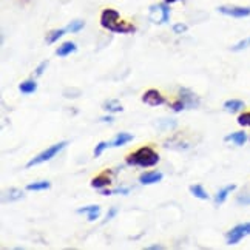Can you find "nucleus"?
<instances>
[{"label":"nucleus","mask_w":250,"mask_h":250,"mask_svg":"<svg viewBox=\"0 0 250 250\" xmlns=\"http://www.w3.org/2000/svg\"><path fill=\"white\" fill-rule=\"evenodd\" d=\"M101 25L105 30H108L111 33H118V34H130L136 31V26L121 21V14L119 11L113 8H107L104 9L101 14Z\"/></svg>","instance_id":"1"},{"label":"nucleus","mask_w":250,"mask_h":250,"mask_svg":"<svg viewBox=\"0 0 250 250\" xmlns=\"http://www.w3.org/2000/svg\"><path fill=\"white\" fill-rule=\"evenodd\" d=\"M128 166H138V167H153L159 162V155L150 148V147H141L136 151L130 153L125 159Z\"/></svg>","instance_id":"2"},{"label":"nucleus","mask_w":250,"mask_h":250,"mask_svg":"<svg viewBox=\"0 0 250 250\" xmlns=\"http://www.w3.org/2000/svg\"><path fill=\"white\" fill-rule=\"evenodd\" d=\"M66 144H68V142H65V141L59 142V144H54V146H51L50 148H46L45 151H42L41 155H37L36 158H33V159L26 164V167L30 168V167H33V166L42 164V162H45V161L53 159V158L57 155V153H59L61 150H63V148L66 147Z\"/></svg>","instance_id":"3"},{"label":"nucleus","mask_w":250,"mask_h":250,"mask_svg":"<svg viewBox=\"0 0 250 250\" xmlns=\"http://www.w3.org/2000/svg\"><path fill=\"white\" fill-rule=\"evenodd\" d=\"M249 235H250V223L238 224V226H235V227L227 233V244H229V246L238 244L243 238H246V236H249Z\"/></svg>","instance_id":"4"},{"label":"nucleus","mask_w":250,"mask_h":250,"mask_svg":"<svg viewBox=\"0 0 250 250\" xmlns=\"http://www.w3.org/2000/svg\"><path fill=\"white\" fill-rule=\"evenodd\" d=\"M150 16L151 21L155 23H167L170 19V8L168 3H161V5H155L150 8Z\"/></svg>","instance_id":"5"},{"label":"nucleus","mask_w":250,"mask_h":250,"mask_svg":"<svg viewBox=\"0 0 250 250\" xmlns=\"http://www.w3.org/2000/svg\"><path fill=\"white\" fill-rule=\"evenodd\" d=\"M218 11L224 16L235 17V19H244L250 16V8L249 6H230V5H223L218 8Z\"/></svg>","instance_id":"6"},{"label":"nucleus","mask_w":250,"mask_h":250,"mask_svg":"<svg viewBox=\"0 0 250 250\" xmlns=\"http://www.w3.org/2000/svg\"><path fill=\"white\" fill-rule=\"evenodd\" d=\"M142 102L150 105V107H159V105H164L167 104V99L162 96L158 90H147L142 96Z\"/></svg>","instance_id":"7"},{"label":"nucleus","mask_w":250,"mask_h":250,"mask_svg":"<svg viewBox=\"0 0 250 250\" xmlns=\"http://www.w3.org/2000/svg\"><path fill=\"white\" fill-rule=\"evenodd\" d=\"M179 99L186 104L187 108H196L198 105H199L198 96L191 90H188V88H181L179 90Z\"/></svg>","instance_id":"8"},{"label":"nucleus","mask_w":250,"mask_h":250,"mask_svg":"<svg viewBox=\"0 0 250 250\" xmlns=\"http://www.w3.org/2000/svg\"><path fill=\"white\" fill-rule=\"evenodd\" d=\"M161 179H162V173H159V171H148V173H144V175H141V178H139L141 184H144V186L155 184V182H159Z\"/></svg>","instance_id":"9"},{"label":"nucleus","mask_w":250,"mask_h":250,"mask_svg":"<svg viewBox=\"0 0 250 250\" xmlns=\"http://www.w3.org/2000/svg\"><path fill=\"white\" fill-rule=\"evenodd\" d=\"M78 213L82 215V213H86L88 215V221L93 223L99 218V213H101V207L99 206H88V207H82V208H78Z\"/></svg>","instance_id":"10"},{"label":"nucleus","mask_w":250,"mask_h":250,"mask_svg":"<svg viewBox=\"0 0 250 250\" xmlns=\"http://www.w3.org/2000/svg\"><path fill=\"white\" fill-rule=\"evenodd\" d=\"M108 184H111V179L108 176V173H102V175L93 178V181H91V187H94V188L107 187Z\"/></svg>","instance_id":"11"},{"label":"nucleus","mask_w":250,"mask_h":250,"mask_svg":"<svg viewBox=\"0 0 250 250\" xmlns=\"http://www.w3.org/2000/svg\"><path fill=\"white\" fill-rule=\"evenodd\" d=\"M76 50H78V46H76L74 42H65L63 45H61L59 48H57L56 54L59 56V57H65V56H68V54L74 53Z\"/></svg>","instance_id":"12"},{"label":"nucleus","mask_w":250,"mask_h":250,"mask_svg":"<svg viewBox=\"0 0 250 250\" xmlns=\"http://www.w3.org/2000/svg\"><path fill=\"white\" fill-rule=\"evenodd\" d=\"M236 188V186L235 184H232V186H226L224 188H221L218 193H216V196H215V203L219 206V204H223L224 201L227 199V196H229V193L230 191H233Z\"/></svg>","instance_id":"13"},{"label":"nucleus","mask_w":250,"mask_h":250,"mask_svg":"<svg viewBox=\"0 0 250 250\" xmlns=\"http://www.w3.org/2000/svg\"><path fill=\"white\" fill-rule=\"evenodd\" d=\"M226 141L233 142L236 146H243V144H246V141H247V134L244 131H236V133H232V134H229V136H226Z\"/></svg>","instance_id":"14"},{"label":"nucleus","mask_w":250,"mask_h":250,"mask_svg":"<svg viewBox=\"0 0 250 250\" xmlns=\"http://www.w3.org/2000/svg\"><path fill=\"white\" fill-rule=\"evenodd\" d=\"M243 107H244V102L239 99H230L224 104V110L229 113H236L239 110H243Z\"/></svg>","instance_id":"15"},{"label":"nucleus","mask_w":250,"mask_h":250,"mask_svg":"<svg viewBox=\"0 0 250 250\" xmlns=\"http://www.w3.org/2000/svg\"><path fill=\"white\" fill-rule=\"evenodd\" d=\"M131 139H133L131 134H128V133H119V134H116V138H114L110 142V147H121V146H124V144L130 142Z\"/></svg>","instance_id":"16"},{"label":"nucleus","mask_w":250,"mask_h":250,"mask_svg":"<svg viewBox=\"0 0 250 250\" xmlns=\"http://www.w3.org/2000/svg\"><path fill=\"white\" fill-rule=\"evenodd\" d=\"M23 198V193L21 190H17V188H9L6 193L3 195V203H13V201H17V199H21Z\"/></svg>","instance_id":"17"},{"label":"nucleus","mask_w":250,"mask_h":250,"mask_svg":"<svg viewBox=\"0 0 250 250\" xmlns=\"http://www.w3.org/2000/svg\"><path fill=\"white\" fill-rule=\"evenodd\" d=\"M19 90H21V93H23V94H33L37 90V83L34 81H25L19 85Z\"/></svg>","instance_id":"18"},{"label":"nucleus","mask_w":250,"mask_h":250,"mask_svg":"<svg viewBox=\"0 0 250 250\" xmlns=\"http://www.w3.org/2000/svg\"><path fill=\"white\" fill-rule=\"evenodd\" d=\"M50 182L48 181H39V182H33V184H28L26 190L28 191H41V190H46L50 188Z\"/></svg>","instance_id":"19"},{"label":"nucleus","mask_w":250,"mask_h":250,"mask_svg":"<svg viewBox=\"0 0 250 250\" xmlns=\"http://www.w3.org/2000/svg\"><path fill=\"white\" fill-rule=\"evenodd\" d=\"M104 110H107V111H111V113H119L122 111V107H121V104L116 101V99H111V101H107L104 104Z\"/></svg>","instance_id":"20"},{"label":"nucleus","mask_w":250,"mask_h":250,"mask_svg":"<svg viewBox=\"0 0 250 250\" xmlns=\"http://www.w3.org/2000/svg\"><path fill=\"white\" fill-rule=\"evenodd\" d=\"M190 193L199 198V199H208L207 191L203 188V186H190Z\"/></svg>","instance_id":"21"},{"label":"nucleus","mask_w":250,"mask_h":250,"mask_svg":"<svg viewBox=\"0 0 250 250\" xmlns=\"http://www.w3.org/2000/svg\"><path fill=\"white\" fill-rule=\"evenodd\" d=\"M83 26H85L83 21H73L68 26L65 28V30H66V33H79Z\"/></svg>","instance_id":"22"},{"label":"nucleus","mask_w":250,"mask_h":250,"mask_svg":"<svg viewBox=\"0 0 250 250\" xmlns=\"http://www.w3.org/2000/svg\"><path fill=\"white\" fill-rule=\"evenodd\" d=\"M65 33H66V30H53L50 34H48L46 42H48V43H54V42L59 41Z\"/></svg>","instance_id":"23"},{"label":"nucleus","mask_w":250,"mask_h":250,"mask_svg":"<svg viewBox=\"0 0 250 250\" xmlns=\"http://www.w3.org/2000/svg\"><path fill=\"white\" fill-rule=\"evenodd\" d=\"M250 46V37H247V39L241 41V42H238L236 45L232 46V51H241V50H246V48Z\"/></svg>","instance_id":"24"},{"label":"nucleus","mask_w":250,"mask_h":250,"mask_svg":"<svg viewBox=\"0 0 250 250\" xmlns=\"http://www.w3.org/2000/svg\"><path fill=\"white\" fill-rule=\"evenodd\" d=\"M238 124L241 125V127H250V111L243 113L241 116L238 118Z\"/></svg>","instance_id":"25"},{"label":"nucleus","mask_w":250,"mask_h":250,"mask_svg":"<svg viewBox=\"0 0 250 250\" xmlns=\"http://www.w3.org/2000/svg\"><path fill=\"white\" fill-rule=\"evenodd\" d=\"M108 146H110V144H108V142H104V141H102V142H99V144H98V146H96V148H94V158H98V156H101V155H102V153H104V150H105V148H107Z\"/></svg>","instance_id":"26"},{"label":"nucleus","mask_w":250,"mask_h":250,"mask_svg":"<svg viewBox=\"0 0 250 250\" xmlns=\"http://www.w3.org/2000/svg\"><path fill=\"white\" fill-rule=\"evenodd\" d=\"M236 203L238 204H243V206H250V195L249 193H244L241 196L236 198Z\"/></svg>","instance_id":"27"},{"label":"nucleus","mask_w":250,"mask_h":250,"mask_svg":"<svg viewBox=\"0 0 250 250\" xmlns=\"http://www.w3.org/2000/svg\"><path fill=\"white\" fill-rule=\"evenodd\" d=\"M184 108H187V107H186V104L182 102L181 99L171 104V110H173V111H182V110H184Z\"/></svg>","instance_id":"28"},{"label":"nucleus","mask_w":250,"mask_h":250,"mask_svg":"<svg viewBox=\"0 0 250 250\" xmlns=\"http://www.w3.org/2000/svg\"><path fill=\"white\" fill-rule=\"evenodd\" d=\"M173 31H175L176 34L186 33V31H187V25H184V23H176V25H173Z\"/></svg>","instance_id":"29"},{"label":"nucleus","mask_w":250,"mask_h":250,"mask_svg":"<svg viewBox=\"0 0 250 250\" xmlns=\"http://www.w3.org/2000/svg\"><path fill=\"white\" fill-rule=\"evenodd\" d=\"M130 191L128 187H121V188H116V190H111V195H127Z\"/></svg>","instance_id":"30"},{"label":"nucleus","mask_w":250,"mask_h":250,"mask_svg":"<svg viewBox=\"0 0 250 250\" xmlns=\"http://www.w3.org/2000/svg\"><path fill=\"white\" fill-rule=\"evenodd\" d=\"M46 65H48V62H46V61H45V62H42V63H41V65H39V66H37V68H36L34 74H36V76H41V74H42V73L45 71Z\"/></svg>","instance_id":"31"},{"label":"nucleus","mask_w":250,"mask_h":250,"mask_svg":"<svg viewBox=\"0 0 250 250\" xmlns=\"http://www.w3.org/2000/svg\"><path fill=\"white\" fill-rule=\"evenodd\" d=\"M116 213H118V208H116V207H111V208L108 210V213H107V221H110L111 218L116 216Z\"/></svg>","instance_id":"32"},{"label":"nucleus","mask_w":250,"mask_h":250,"mask_svg":"<svg viewBox=\"0 0 250 250\" xmlns=\"http://www.w3.org/2000/svg\"><path fill=\"white\" fill-rule=\"evenodd\" d=\"M102 122H113V118L111 116H107V118H101Z\"/></svg>","instance_id":"33"},{"label":"nucleus","mask_w":250,"mask_h":250,"mask_svg":"<svg viewBox=\"0 0 250 250\" xmlns=\"http://www.w3.org/2000/svg\"><path fill=\"white\" fill-rule=\"evenodd\" d=\"M148 250H161L162 249V246H150V247H147Z\"/></svg>","instance_id":"34"},{"label":"nucleus","mask_w":250,"mask_h":250,"mask_svg":"<svg viewBox=\"0 0 250 250\" xmlns=\"http://www.w3.org/2000/svg\"><path fill=\"white\" fill-rule=\"evenodd\" d=\"M164 2L170 5V3H175V2H179V0H164Z\"/></svg>","instance_id":"35"}]
</instances>
